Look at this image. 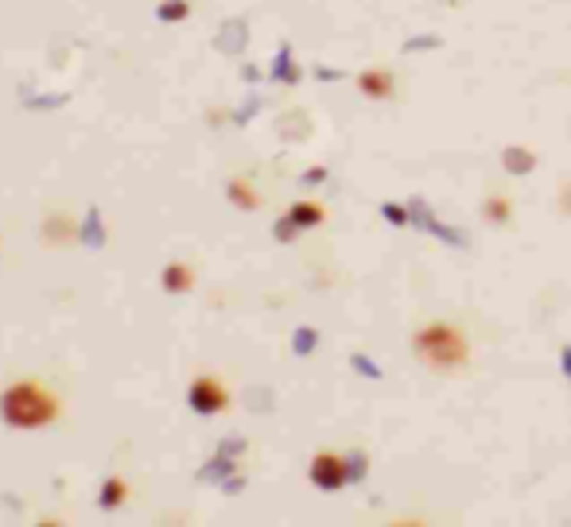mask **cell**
Here are the masks:
<instances>
[{
  "label": "cell",
  "mask_w": 571,
  "mask_h": 527,
  "mask_svg": "<svg viewBox=\"0 0 571 527\" xmlns=\"http://www.w3.org/2000/svg\"><path fill=\"white\" fill-rule=\"evenodd\" d=\"M412 353L420 365H428L431 372L439 377H451L471 365V342H466V330L459 322H447V319H431V322H420L412 330Z\"/></svg>",
  "instance_id": "1"
},
{
  "label": "cell",
  "mask_w": 571,
  "mask_h": 527,
  "mask_svg": "<svg viewBox=\"0 0 571 527\" xmlns=\"http://www.w3.org/2000/svg\"><path fill=\"white\" fill-rule=\"evenodd\" d=\"M51 400L35 388V384H16L8 395H4V415L12 423H23V427H35V423H47L51 419Z\"/></svg>",
  "instance_id": "2"
},
{
  "label": "cell",
  "mask_w": 571,
  "mask_h": 527,
  "mask_svg": "<svg viewBox=\"0 0 571 527\" xmlns=\"http://www.w3.org/2000/svg\"><path fill=\"white\" fill-rule=\"evenodd\" d=\"M311 481L319 489H342L350 481V465L338 458V454H319L311 462Z\"/></svg>",
  "instance_id": "3"
},
{
  "label": "cell",
  "mask_w": 571,
  "mask_h": 527,
  "mask_svg": "<svg viewBox=\"0 0 571 527\" xmlns=\"http://www.w3.org/2000/svg\"><path fill=\"white\" fill-rule=\"evenodd\" d=\"M191 404L198 407V412H218V407L226 404V392H221L214 380H198L195 392H191Z\"/></svg>",
  "instance_id": "4"
},
{
  "label": "cell",
  "mask_w": 571,
  "mask_h": 527,
  "mask_svg": "<svg viewBox=\"0 0 571 527\" xmlns=\"http://www.w3.org/2000/svg\"><path fill=\"white\" fill-rule=\"evenodd\" d=\"M361 89H366L369 98H389V93H393V74H389V70H366V74H361Z\"/></svg>",
  "instance_id": "5"
},
{
  "label": "cell",
  "mask_w": 571,
  "mask_h": 527,
  "mask_svg": "<svg viewBox=\"0 0 571 527\" xmlns=\"http://www.w3.org/2000/svg\"><path fill=\"white\" fill-rule=\"evenodd\" d=\"M291 217H296V221H323V209H315V206H299Z\"/></svg>",
  "instance_id": "6"
},
{
  "label": "cell",
  "mask_w": 571,
  "mask_h": 527,
  "mask_svg": "<svg viewBox=\"0 0 571 527\" xmlns=\"http://www.w3.org/2000/svg\"><path fill=\"white\" fill-rule=\"evenodd\" d=\"M559 209H564V214H571V183L564 186V191H559Z\"/></svg>",
  "instance_id": "7"
}]
</instances>
